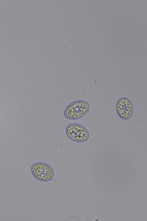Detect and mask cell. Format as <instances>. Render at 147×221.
<instances>
[{
  "instance_id": "obj_2",
  "label": "cell",
  "mask_w": 147,
  "mask_h": 221,
  "mask_svg": "<svg viewBox=\"0 0 147 221\" xmlns=\"http://www.w3.org/2000/svg\"><path fill=\"white\" fill-rule=\"evenodd\" d=\"M68 136L71 140L78 142H83L87 140L89 137L87 129L82 126L73 124L68 125L66 129Z\"/></svg>"
},
{
  "instance_id": "obj_3",
  "label": "cell",
  "mask_w": 147,
  "mask_h": 221,
  "mask_svg": "<svg viewBox=\"0 0 147 221\" xmlns=\"http://www.w3.org/2000/svg\"><path fill=\"white\" fill-rule=\"evenodd\" d=\"M34 176L37 179L42 181H48L51 180L54 176L52 168L48 165L43 163H37L32 168Z\"/></svg>"
},
{
  "instance_id": "obj_4",
  "label": "cell",
  "mask_w": 147,
  "mask_h": 221,
  "mask_svg": "<svg viewBox=\"0 0 147 221\" xmlns=\"http://www.w3.org/2000/svg\"><path fill=\"white\" fill-rule=\"evenodd\" d=\"M117 110L119 115L123 119L130 118L133 112V105L128 99L123 98L118 101L116 106Z\"/></svg>"
},
{
  "instance_id": "obj_1",
  "label": "cell",
  "mask_w": 147,
  "mask_h": 221,
  "mask_svg": "<svg viewBox=\"0 0 147 221\" xmlns=\"http://www.w3.org/2000/svg\"><path fill=\"white\" fill-rule=\"evenodd\" d=\"M89 108V105L86 102L76 101L68 106L65 111V115L70 119H78L84 115L88 111Z\"/></svg>"
}]
</instances>
